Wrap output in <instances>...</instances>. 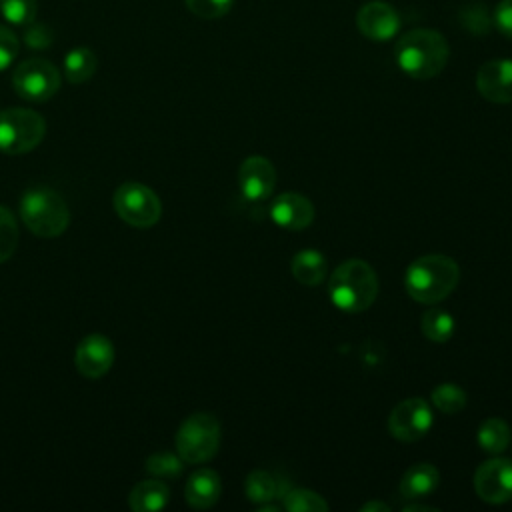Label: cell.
I'll list each match as a JSON object with an SVG mask.
<instances>
[{
	"label": "cell",
	"instance_id": "obj_7",
	"mask_svg": "<svg viewBox=\"0 0 512 512\" xmlns=\"http://www.w3.org/2000/svg\"><path fill=\"white\" fill-rule=\"evenodd\" d=\"M116 214L134 228H152L162 216V202L152 188L140 182H126L114 192Z\"/></svg>",
	"mask_w": 512,
	"mask_h": 512
},
{
	"label": "cell",
	"instance_id": "obj_26",
	"mask_svg": "<svg viewBox=\"0 0 512 512\" xmlns=\"http://www.w3.org/2000/svg\"><path fill=\"white\" fill-rule=\"evenodd\" d=\"M36 0H0V14L12 26H28L36 18Z\"/></svg>",
	"mask_w": 512,
	"mask_h": 512
},
{
	"label": "cell",
	"instance_id": "obj_28",
	"mask_svg": "<svg viewBox=\"0 0 512 512\" xmlns=\"http://www.w3.org/2000/svg\"><path fill=\"white\" fill-rule=\"evenodd\" d=\"M18 246V226L14 214L6 208L0 206V264L6 262Z\"/></svg>",
	"mask_w": 512,
	"mask_h": 512
},
{
	"label": "cell",
	"instance_id": "obj_32",
	"mask_svg": "<svg viewBox=\"0 0 512 512\" xmlns=\"http://www.w3.org/2000/svg\"><path fill=\"white\" fill-rule=\"evenodd\" d=\"M494 26L506 38H512V0H500L494 8Z\"/></svg>",
	"mask_w": 512,
	"mask_h": 512
},
{
	"label": "cell",
	"instance_id": "obj_27",
	"mask_svg": "<svg viewBox=\"0 0 512 512\" xmlns=\"http://www.w3.org/2000/svg\"><path fill=\"white\" fill-rule=\"evenodd\" d=\"M184 460L172 452H156L146 458V470L154 478H176L182 474Z\"/></svg>",
	"mask_w": 512,
	"mask_h": 512
},
{
	"label": "cell",
	"instance_id": "obj_2",
	"mask_svg": "<svg viewBox=\"0 0 512 512\" xmlns=\"http://www.w3.org/2000/svg\"><path fill=\"white\" fill-rule=\"evenodd\" d=\"M460 268L446 254H424L416 258L404 274L408 296L420 304H436L444 300L458 284Z\"/></svg>",
	"mask_w": 512,
	"mask_h": 512
},
{
	"label": "cell",
	"instance_id": "obj_3",
	"mask_svg": "<svg viewBox=\"0 0 512 512\" xmlns=\"http://www.w3.org/2000/svg\"><path fill=\"white\" fill-rule=\"evenodd\" d=\"M378 296V276L374 268L358 258L342 262L328 280V298L342 312H362Z\"/></svg>",
	"mask_w": 512,
	"mask_h": 512
},
{
	"label": "cell",
	"instance_id": "obj_24",
	"mask_svg": "<svg viewBox=\"0 0 512 512\" xmlns=\"http://www.w3.org/2000/svg\"><path fill=\"white\" fill-rule=\"evenodd\" d=\"M430 400L440 412L456 414L466 406V392L454 382H444L432 390Z\"/></svg>",
	"mask_w": 512,
	"mask_h": 512
},
{
	"label": "cell",
	"instance_id": "obj_9",
	"mask_svg": "<svg viewBox=\"0 0 512 512\" xmlns=\"http://www.w3.org/2000/svg\"><path fill=\"white\" fill-rule=\"evenodd\" d=\"M432 426V408L424 398L400 400L388 416V432L400 442H416Z\"/></svg>",
	"mask_w": 512,
	"mask_h": 512
},
{
	"label": "cell",
	"instance_id": "obj_15",
	"mask_svg": "<svg viewBox=\"0 0 512 512\" xmlns=\"http://www.w3.org/2000/svg\"><path fill=\"white\" fill-rule=\"evenodd\" d=\"M270 218L280 228L304 230L314 220V206L298 192H282L270 204Z\"/></svg>",
	"mask_w": 512,
	"mask_h": 512
},
{
	"label": "cell",
	"instance_id": "obj_10",
	"mask_svg": "<svg viewBox=\"0 0 512 512\" xmlns=\"http://www.w3.org/2000/svg\"><path fill=\"white\" fill-rule=\"evenodd\" d=\"M474 490L488 504L512 500V460L492 458L482 462L474 474Z\"/></svg>",
	"mask_w": 512,
	"mask_h": 512
},
{
	"label": "cell",
	"instance_id": "obj_13",
	"mask_svg": "<svg viewBox=\"0 0 512 512\" xmlns=\"http://www.w3.org/2000/svg\"><path fill=\"white\" fill-rule=\"evenodd\" d=\"M114 364V344L104 334H88L80 340L74 354L76 370L86 378L104 376Z\"/></svg>",
	"mask_w": 512,
	"mask_h": 512
},
{
	"label": "cell",
	"instance_id": "obj_33",
	"mask_svg": "<svg viewBox=\"0 0 512 512\" xmlns=\"http://www.w3.org/2000/svg\"><path fill=\"white\" fill-rule=\"evenodd\" d=\"M360 510L368 512V510H382V512H388L390 506L388 504H382V502H366L364 506H360Z\"/></svg>",
	"mask_w": 512,
	"mask_h": 512
},
{
	"label": "cell",
	"instance_id": "obj_5",
	"mask_svg": "<svg viewBox=\"0 0 512 512\" xmlns=\"http://www.w3.org/2000/svg\"><path fill=\"white\" fill-rule=\"evenodd\" d=\"M176 452L188 464L210 460L220 446V422L210 412L190 414L176 432Z\"/></svg>",
	"mask_w": 512,
	"mask_h": 512
},
{
	"label": "cell",
	"instance_id": "obj_11",
	"mask_svg": "<svg viewBox=\"0 0 512 512\" xmlns=\"http://www.w3.org/2000/svg\"><path fill=\"white\" fill-rule=\"evenodd\" d=\"M356 28L362 36L374 42H388L400 30V14L388 2L372 0L356 12Z\"/></svg>",
	"mask_w": 512,
	"mask_h": 512
},
{
	"label": "cell",
	"instance_id": "obj_31",
	"mask_svg": "<svg viewBox=\"0 0 512 512\" xmlns=\"http://www.w3.org/2000/svg\"><path fill=\"white\" fill-rule=\"evenodd\" d=\"M52 30L46 26V24H40V22H30L26 26V32H24V42L26 46L30 48H36V50H42V48H48L52 44Z\"/></svg>",
	"mask_w": 512,
	"mask_h": 512
},
{
	"label": "cell",
	"instance_id": "obj_34",
	"mask_svg": "<svg viewBox=\"0 0 512 512\" xmlns=\"http://www.w3.org/2000/svg\"><path fill=\"white\" fill-rule=\"evenodd\" d=\"M402 510L404 512H416V510H420V512H434L436 508L434 506H426V504H406Z\"/></svg>",
	"mask_w": 512,
	"mask_h": 512
},
{
	"label": "cell",
	"instance_id": "obj_6",
	"mask_svg": "<svg viewBox=\"0 0 512 512\" xmlns=\"http://www.w3.org/2000/svg\"><path fill=\"white\" fill-rule=\"evenodd\" d=\"M46 134L44 118L30 108L0 110V152L26 154L34 150Z\"/></svg>",
	"mask_w": 512,
	"mask_h": 512
},
{
	"label": "cell",
	"instance_id": "obj_29",
	"mask_svg": "<svg viewBox=\"0 0 512 512\" xmlns=\"http://www.w3.org/2000/svg\"><path fill=\"white\" fill-rule=\"evenodd\" d=\"M186 8L204 20H214V18H222L224 14L230 12L234 0H184Z\"/></svg>",
	"mask_w": 512,
	"mask_h": 512
},
{
	"label": "cell",
	"instance_id": "obj_12",
	"mask_svg": "<svg viewBox=\"0 0 512 512\" xmlns=\"http://www.w3.org/2000/svg\"><path fill=\"white\" fill-rule=\"evenodd\" d=\"M276 186V170L264 156H248L238 168V188L250 202L266 200Z\"/></svg>",
	"mask_w": 512,
	"mask_h": 512
},
{
	"label": "cell",
	"instance_id": "obj_17",
	"mask_svg": "<svg viewBox=\"0 0 512 512\" xmlns=\"http://www.w3.org/2000/svg\"><path fill=\"white\" fill-rule=\"evenodd\" d=\"M440 484V472L428 464V462H418L410 466L398 484L400 496L406 500H420L428 494H432Z\"/></svg>",
	"mask_w": 512,
	"mask_h": 512
},
{
	"label": "cell",
	"instance_id": "obj_18",
	"mask_svg": "<svg viewBox=\"0 0 512 512\" xmlns=\"http://www.w3.org/2000/svg\"><path fill=\"white\" fill-rule=\"evenodd\" d=\"M170 500V490L160 478H148L138 482L130 496H128V506L134 512H154L162 510Z\"/></svg>",
	"mask_w": 512,
	"mask_h": 512
},
{
	"label": "cell",
	"instance_id": "obj_23",
	"mask_svg": "<svg viewBox=\"0 0 512 512\" xmlns=\"http://www.w3.org/2000/svg\"><path fill=\"white\" fill-rule=\"evenodd\" d=\"M244 494L254 504L270 502L278 496V482L266 470H252L244 482Z\"/></svg>",
	"mask_w": 512,
	"mask_h": 512
},
{
	"label": "cell",
	"instance_id": "obj_21",
	"mask_svg": "<svg viewBox=\"0 0 512 512\" xmlns=\"http://www.w3.org/2000/svg\"><path fill=\"white\" fill-rule=\"evenodd\" d=\"M478 446L488 454H500L510 444V426L502 418H488L476 432Z\"/></svg>",
	"mask_w": 512,
	"mask_h": 512
},
{
	"label": "cell",
	"instance_id": "obj_8",
	"mask_svg": "<svg viewBox=\"0 0 512 512\" xmlns=\"http://www.w3.org/2000/svg\"><path fill=\"white\" fill-rule=\"evenodd\" d=\"M62 84L58 68L44 58H28L20 62L12 74L16 94L28 102L50 100Z\"/></svg>",
	"mask_w": 512,
	"mask_h": 512
},
{
	"label": "cell",
	"instance_id": "obj_25",
	"mask_svg": "<svg viewBox=\"0 0 512 512\" xmlns=\"http://www.w3.org/2000/svg\"><path fill=\"white\" fill-rule=\"evenodd\" d=\"M282 506L290 512H322L328 510V502L312 490L306 488H292L284 494Z\"/></svg>",
	"mask_w": 512,
	"mask_h": 512
},
{
	"label": "cell",
	"instance_id": "obj_19",
	"mask_svg": "<svg viewBox=\"0 0 512 512\" xmlns=\"http://www.w3.org/2000/svg\"><path fill=\"white\" fill-rule=\"evenodd\" d=\"M290 270L292 276L304 284V286H316L326 278L328 272V264L326 258L322 256V252L306 248L294 254L292 262H290Z\"/></svg>",
	"mask_w": 512,
	"mask_h": 512
},
{
	"label": "cell",
	"instance_id": "obj_16",
	"mask_svg": "<svg viewBox=\"0 0 512 512\" xmlns=\"http://www.w3.org/2000/svg\"><path fill=\"white\" fill-rule=\"evenodd\" d=\"M222 494V482H220V476L218 472L210 470V468H200L196 470L188 482H186V488H184V496H186V502L196 508V510H206V508H212L218 498Z\"/></svg>",
	"mask_w": 512,
	"mask_h": 512
},
{
	"label": "cell",
	"instance_id": "obj_4",
	"mask_svg": "<svg viewBox=\"0 0 512 512\" xmlns=\"http://www.w3.org/2000/svg\"><path fill=\"white\" fill-rule=\"evenodd\" d=\"M20 218L40 238H56L70 224L66 200L48 186L28 188L20 198Z\"/></svg>",
	"mask_w": 512,
	"mask_h": 512
},
{
	"label": "cell",
	"instance_id": "obj_1",
	"mask_svg": "<svg viewBox=\"0 0 512 512\" xmlns=\"http://www.w3.org/2000/svg\"><path fill=\"white\" fill-rule=\"evenodd\" d=\"M448 56L450 48L446 38L430 28L408 30L394 46V60L398 68L416 80H428L440 74Z\"/></svg>",
	"mask_w": 512,
	"mask_h": 512
},
{
	"label": "cell",
	"instance_id": "obj_20",
	"mask_svg": "<svg viewBox=\"0 0 512 512\" xmlns=\"http://www.w3.org/2000/svg\"><path fill=\"white\" fill-rule=\"evenodd\" d=\"M96 68H98V58L86 46L72 48L64 58V76L72 84H80V82L90 80L94 76Z\"/></svg>",
	"mask_w": 512,
	"mask_h": 512
},
{
	"label": "cell",
	"instance_id": "obj_22",
	"mask_svg": "<svg viewBox=\"0 0 512 512\" xmlns=\"http://www.w3.org/2000/svg\"><path fill=\"white\" fill-rule=\"evenodd\" d=\"M420 330L432 342H446V340L452 338V334L456 330V322H454V316L448 310L430 308L422 314Z\"/></svg>",
	"mask_w": 512,
	"mask_h": 512
},
{
	"label": "cell",
	"instance_id": "obj_30",
	"mask_svg": "<svg viewBox=\"0 0 512 512\" xmlns=\"http://www.w3.org/2000/svg\"><path fill=\"white\" fill-rule=\"evenodd\" d=\"M18 38L16 34L0 24V72L6 70L18 56Z\"/></svg>",
	"mask_w": 512,
	"mask_h": 512
},
{
	"label": "cell",
	"instance_id": "obj_14",
	"mask_svg": "<svg viewBox=\"0 0 512 512\" xmlns=\"http://www.w3.org/2000/svg\"><path fill=\"white\" fill-rule=\"evenodd\" d=\"M476 88L488 102H512V60L496 58L484 62L476 72Z\"/></svg>",
	"mask_w": 512,
	"mask_h": 512
}]
</instances>
